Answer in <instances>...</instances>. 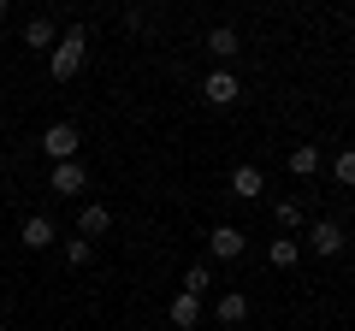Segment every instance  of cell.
<instances>
[{
    "instance_id": "9",
    "label": "cell",
    "mask_w": 355,
    "mask_h": 331,
    "mask_svg": "<svg viewBox=\"0 0 355 331\" xmlns=\"http://www.w3.org/2000/svg\"><path fill=\"white\" fill-rule=\"evenodd\" d=\"M266 190V178H261V166H237L231 172V195H243V202H254V195Z\"/></svg>"
},
{
    "instance_id": "5",
    "label": "cell",
    "mask_w": 355,
    "mask_h": 331,
    "mask_svg": "<svg viewBox=\"0 0 355 331\" xmlns=\"http://www.w3.org/2000/svg\"><path fill=\"white\" fill-rule=\"evenodd\" d=\"M53 237H60V231H53L48 213H30L24 225H18V242H24V249H53Z\"/></svg>"
},
{
    "instance_id": "13",
    "label": "cell",
    "mask_w": 355,
    "mask_h": 331,
    "mask_svg": "<svg viewBox=\"0 0 355 331\" xmlns=\"http://www.w3.org/2000/svg\"><path fill=\"white\" fill-rule=\"evenodd\" d=\"M53 36H60L53 18H30V24H24V48H48L53 53Z\"/></svg>"
},
{
    "instance_id": "6",
    "label": "cell",
    "mask_w": 355,
    "mask_h": 331,
    "mask_svg": "<svg viewBox=\"0 0 355 331\" xmlns=\"http://www.w3.org/2000/svg\"><path fill=\"white\" fill-rule=\"evenodd\" d=\"M207 249H214V260H237L243 249H249V237H243L237 225H214V237H207Z\"/></svg>"
},
{
    "instance_id": "19",
    "label": "cell",
    "mask_w": 355,
    "mask_h": 331,
    "mask_svg": "<svg viewBox=\"0 0 355 331\" xmlns=\"http://www.w3.org/2000/svg\"><path fill=\"white\" fill-rule=\"evenodd\" d=\"M89 255H95V242H89V237H71V242H65V260H71V267H83Z\"/></svg>"
},
{
    "instance_id": "4",
    "label": "cell",
    "mask_w": 355,
    "mask_h": 331,
    "mask_svg": "<svg viewBox=\"0 0 355 331\" xmlns=\"http://www.w3.org/2000/svg\"><path fill=\"white\" fill-rule=\"evenodd\" d=\"M83 184H89V172H83L77 160H60V166L48 172V190H60V195H83Z\"/></svg>"
},
{
    "instance_id": "15",
    "label": "cell",
    "mask_w": 355,
    "mask_h": 331,
    "mask_svg": "<svg viewBox=\"0 0 355 331\" xmlns=\"http://www.w3.org/2000/svg\"><path fill=\"white\" fill-rule=\"evenodd\" d=\"M266 260H272V267H296V237H272Z\"/></svg>"
},
{
    "instance_id": "14",
    "label": "cell",
    "mask_w": 355,
    "mask_h": 331,
    "mask_svg": "<svg viewBox=\"0 0 355 331\" xmlns=\"http://www.w3.org/2000/svg\"><path fill=\"white\" fill-rule=\"evenodd\" d=\"M196 319H202V302H196V296H178V302H172V325H184V331H190Z\"/></svg>"
},
{
    "instance_id": "12",
    "label": "cell",
    "mask_w": 355,
    "mask_h": 331,
    "mask_svg": "<svg viewBox=\"0 0 355 331\" xmlns=\"http://www.w3.org/2000/svg\"><path fill=\"white\" fill-rule=\"evenodd\" d=\"M107 225H113V213H107V207H101V202H89V207H83V213H77V231H83V237H101V231H107Z\"/></svg>"
},
{
    "instance_id": "8",
    "label": "cell",
    "mask_w": 355,
    "mask_h": 331,
    "mask_svg": "<svg viewBox=\"0 0 355 331\" xmlns=\"http://www.w3.org/2000/svg\"><path fill=\"white\" fill-rule=\"evenodd\" d=\"M214 314H219V325H243V319H249V296L243 290H225L214 302Z\"/></svg>"
},
{
    "instance_id": "18",
    "label": "cell",
    "mask_w": 355,
    "mask_h": 331,
    "mask_svg": "<svg viewBox=\"0 0 355 331\" xmlns=\"http://www.w3.org/2000/svg\"><path fill=\"white\" fill-rule=\"evenodd\" d=\"M272 213H279V225H291V231H302V202H279V207H272Z\"/></svg>"
},
{
    "instance_id": "16",
    "label": "cell",
    "mask_w": 355,
    "mask_h": 331,
    "mask_svg": "<svg viewBox=\"0 0 355 331\" xmlns=\"http://www.w3.org/2000/svg\"><path fill=\"white\" fill-rule=\"evenodd\" d=\"M207 284H214V272H207L202 260H196V267L184 272V296H196V302H202V290H207Z\"/></svg>"
},
{
    "instance_id": "1",
    "label": "cell",
    "mask_w": 355,
    "mask_h": 331,
    "mask_svg": "<svg viewBox=\"0 0 355 331\" xmlns=\"http://www.w3.org/2000/svg\"><path fill=\"white\" fill-rule=\"evenodd\" d=\"M83 48H89V30L83 24H71L60 36V48L48 53V71H53V83H71L77 71H83Z\"/></svg>"
},
{
    "instance_id": "11",
    "label": "cell",
    "mask_w": 355,
    "mask_h": 331,
    "mask_svg": "<svg viewBox=\"0 0 355 331\" xmlns=\"http://www.w3.org/2000/svg\"><path fill=\"white\" fill-rule=\"evenodd\" d=\"M314 172H320V148L314 142H296L291 148V178H314Z\"/></svg>"
},
{
    "instance_id": "2",
    "label": "cell",
    "mask_w": 355,
    "mask_h": 331,
    "mask_svg": "<svg viewBox=\"0 0 355 331\" xmlns=\"http://www.w3.org/2000/svg\"><path fill=\"white\" fill-rule=\"evenodd\" d=\"M77 142H83V136H77V125H48V130H42V154H48L53 166L77 160Z\"/></svg>"
},
{
    "instance_id": "3",
    "label": "cell",
    "mask_w": 355,
    "mask_h": 331,
    "mask_svg": "<svg viewBox=\"0 0 355 331\" xmlns=\"http://www.w3.org/2000/svg\"><path fill=\"white\" fill-rule=\"evenodd\" d=\"M237 95H243V83H237L231 71H214V77H202V101H207V107H231Z\"/></svg>"
},
{
    "instance_id": "7",
    "label": "cell",
    "mask_w": 355,
    "mask_h": 331,
    "mask_svg": "<svg viewBox=\"0 0 355 331\" xmlns=\"http://www.w3.org/2000/svg\"><path fill=\"white\" fill-rule=\"evenodd\" d=\"M308 242H314V255H343V225L320 219V225H308Z\"/></svg>"
},
{
    "instance_id": "10",
    "label": "cell",
    "mask_w": 355,
    "mask_h": 331,
    "mask_svg": "<svg viewBox=\"0 0 355 331\" xmlns=\"http://www.w3.org/2000/svg\"><path fill=\"white\" fill-rule=\"evenodd\" d=\"M237 48H243V42H237V30H231V24L207 30V53H214V60H237Z\"/></svg>"
},
{
    "instance_id": "17",
    "label": "cell",
    "mask_w": 355,
    "mask_h": 331,
    "mask_svg": "<svg viewBox=\"0 0 355 331\" xmlns=\"http://www.w3.org/2000/svg\"><path fill=\"white\" fill-rule=\"evenodd\" d=\"M331 178H338L343 190L355 184V148H338V160H331Z\"/></svg>"
}]
</instances>
